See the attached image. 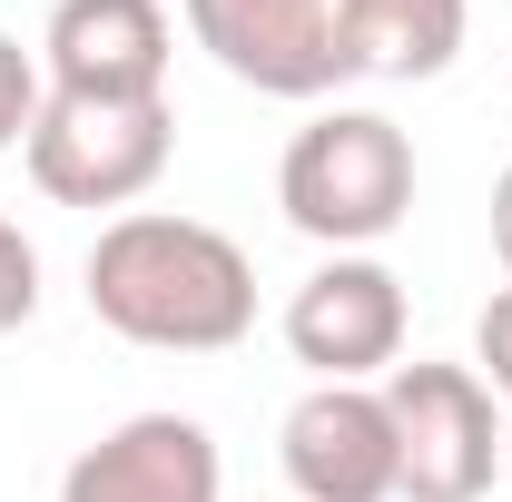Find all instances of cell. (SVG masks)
<instances>
[{
	"label": "cell",
	"instance_id": "1",
	"mask_svg": "<svg viewBox=\"0 0 512 502\" xmlns=\"http://www.w3.org/2000/svg\"><path fill=\"white\" fill-rule=\"evenodd\" d=\"M89 315L148 355H227L256 325V266L207 217L128 207L89 247Z\"/></svg>",
	"mask_w": 512,
	"mask_h": 502
},
{
	"label": "cell",
	"instance_id": "2",
	"mask_svg": "<svg viewBox=\"0 0 512 502\" xmlns=\"http://www.w3.org/2000/svg\"><path fill=\"white\" fill-rule=\"evenodd\" d=\"M276 207L296 237H316L335 256H365L404 227L414 207V138L384 119V109H325L286 138V168H276Z\"/></svg>",
	"mask_w": 512,
	"mask_h": 502
},
{
	"label": "cell",
	"instance_id": "3",
	"mask_svg": "<svg viewBox=\"0 0 512 502\" xmlns=\"http://www.w3.org/2000/svg\"><path fill=\"white\" fill-rule=\"evenodd\" d=\"M30 188L60 207H138L178 158V119L168 99H40V119L20 138Z\"/></svg>",
	"mask_w": 512,
	"mask_h": 502
},
{
	"label": "cell",
	"instance_id": "4",
	"mask_svg": "<svg viewBox=\"0 0 512 502\" xmlns=\"http://www.w3.org/2000/svg\"><path fill=\"white\" fill-rule=\"evenodd\" d=\"M394 502H483L503 473V414L473 365H394Z\"/></svg>",
	"mask_w": 512,
	"mask_h": 502
},
{
	"label": "cell",
	"instance_id": "5",
	"mask_svg": "<svg viewBox=\"0 0 512 502\" xmlns=\"http://www.w3.org/2000/svg\"><path fill=\"white\" fill-rule=\"evenodd\" d=\"M188 10V40L227 69L237 89L266 99H325L345 89V0H178Z\"/></svg>",
	"mask_w": 512,
	"mask_h": 502
},
{
	"label": "cell",
	"instance_id": "6",
	"mask_svg": "<svg viewBox=\"0 0 512 502\" xmlns=\"http://www.w3.org/2000/svg\"><path fill=\"white\" fill-rule=\"evenodd\" d=\"M404 276L384 256H325L286 296V355L316 365V384H384L404 365Z\"/></svg>",
	"mask_w": 512,
	"mask_h": 502
},
{
	"label": "cell",
	"instance_id": "7",
	"mask_svg": "<svg viewBox=\"0 0 512 502\" xmlns=\"http://www.w3.org/2000/svg\"><path fill=\"white\" fill-rule=\"evenodd\" d=\"M168 60V0H60L40 30V79L60 99H168Z\"/></svg>",
	"mask_w": 512,
	"mask_h": 502
},
{
	"label": "cell",
	"instance_id": "8",
	"mask_svg": "<svg viewBox=\"0 0 512 502\" xmlns=\"http://www.w3.org/2000/svg\"><path fill=\"white\" fill-rule=\"evenodd\" d=\"M296 502H394V414L384 384H306L276 424Z\"/></svg>",
	"mask_w": 512,
	"mask_h": 502
},
{
	"label": "cell",
	"instance_id": "9",
	"mask_svg": "<svg viewBox=\"0 0 512 502\" xmlns=\"http://www.w3.org/2000/svg\"><path fill=\"white\" fill-rule=\"evenodd\" d=\"M60 502H227V463L197 414H128L60 473Z\"/></svg>",
	"mask_w": 512,
	"mask_h": 502
},
{
	"label": "cell",
	"instance_id": "10",
	"mask_svg": "<svg viewBox=\"0 0 512 502\" xmlns=\"http://www.w3.org/2000/svg\"><path fill=\"white\" fill-rule=\"evenodd\" d=\"M473 0H345V60L355 79H444L463 60Z\"/></svg>",
	"mask_w": 512,
	"mask_h": 502
},
{
	"label": "cell",
	"instance_id": "11",
	"mask_svg": "<svg viewBox=\"0 0 512 502\" xmlns=\"http://www.w3.org/2000/svg\"><path fill=\"white\" fill-rule=\"evenodd\" d=\"M40 99H50V79H40V60L0 30V148H20L30 138V119H40Z\"/></svg>",
	"mask_w": 512,
	"mask_h": 502
},
{
	"label": "cell",
	"instance_id": "12",
	"mask_svg": "<svg viewBox=\"0 0 512 502\" xmlns=\"http://www.w3.org/2000/svg\"><path fill=\"white\" fill-rule=\"evenodd\" d=\"M30 315H40V247L0 217V335H20Z\"/></svg>",
	"mask_w": 512,
	"mask_h": 502
},
{
	"label": "cell",
	"instance_id": "13",
	"mask_svg": "<svg viewBox=\"0 0 512 502\" xmlns=\"http://www.w3.org/2000/svg\"><path fill=\"white\" fill-rule=\"evenodd\" d=\"M473 375H483V384L512 404V286H503L483 315H473Z\"/></svg>",
	"mask_w": 512,
	"mask_h": 502
},
{
	"label": "cell",
	"instance_id": "14",
	"mask_svg": "<svg viewBox=\"0 0 512 502\" xmlns=\"http://www.w3.org/2000/svg\"><path fill=\"white\" fill-rule=\"evenodd\" d=\"M493 256H503V266H512V168H503V178H493Z\"/></svg>",
	"mask_w": 512,
	"mask_h": 502
},
{
	"label": "cell",
	"instance_id": "15",
	"mask_svg": "<svg viewBox=\"0 0 512 502\" xmlns=\"http://www.w3.org/2000/svg\"><path fill=\"white\" fill-rule=\"evenodd\" d=\"M503 473H512V414H503Z\"/></svg>",
	"mask_w": 512,
	"mask_h": 502
}]
</instances>
